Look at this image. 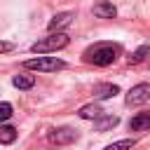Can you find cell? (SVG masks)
<instances>
[{
	"label": "cell",
	"mask_w": 150,
	"mask_h": 150,
	"mask_svg": "<svg viewBox=\"0 0 150 150\" xmlns=\"http://www.w3.org/2000/svg\"><path fill=\"white\" fill-rule=\"evenodd\" d=\"M120 56V45L115 42H96L89 49H84V61L94 66H110Z\"/></svg>",
	"instance_id": "1"
},
{
	"label": "cell",
	"mask_w": 150,
	"mask_h": 150,
	"mask_svg": "<svg viewBox=\"0 0 150 150\" xmlns=\"http://www.w3.org/2000/svg\"><path fill=\"white\" fill-rule=\"evenodd\" d=\"M68 42H70V38H68L66 33H49L47 38L33 42L30 49H33L35 54H49V52H59V49L68 47Z\"/></svg>",
	"instance_id": "2"
},
{
	"label": "cell",
	"mask_w": 150,
	"mask_h": 150,
	"mask_svg": "<svg viewBox=\"0 0 150 150\" xmlns=\"http://www.w3.org/2000/svg\"><path fill=\"white\" fill-rule=\"evenodd\" d=\"M23 68L28 70H38V73H56V70H63L66 63L56 56H38V59H28L23 61Z\"/></svg>",
	"instance_id": "3"
},
{
	"label": "cell",
	"mask_w": 150,
	"mask_h": 150,
	"mask_svg": "<svg viewBox=\"0 0 150 150\" xmlns=\"http://www.w3.org/2000/svg\"><path fill=\"white\" fill-rule=\"evenodd\" d=\"M148 98H150V84H148V82H141V84H136V87L129 89L124 103H127V105H141V103H145Z\"/></svg>",
	"instance_id": "4"
},
{
	"label": "cell",
	"mask_w": 150,
	"mask_h": 150,
	"mask_svg": "<svg viewBox=\"0 0 150 150\" xmlns=\"http://www.w3.org/2000/svg\"><path fill=\"white\" fill-rule=\"evenodd\" d=\"M75 138H77V131L70 127H59V129L49 131V143H54V145H68Z\"/></svg>",
	"instance_id": "5"
},
{
	"label": "cell",
	"mask_w": 150,
	"mask_h": 150,
	"mask_svg": "<svg viewBox=\"0 0 150 150\" xmlns=\"http://www.w3.org/2000/svg\"><path fill=\"white\" fill-rule=\"evenodd\" d=\"M73 19H75L73 12H59V14L52 16V21L47 23V28H49V33H63V28H68L73 23Z\"/></svg>",
	"instance_id": "6"
},
{
	"label": "cell",
	"mask_w": 150,
	"mask_h": 150,
	"mask_svg": "<svg viewBox=\"0 0 150 150\" xmlns=\"http://www.w3.org/2000/svg\"><path fill=\"white\" fill-rule=\"evenodd\" d=\"M129 129H131V131H148V129H150V112L145 110V112L134 115V117L129 120Z\"/></svg>",
	"instance_id": "7"
},
{
	"label": "cell",
	"mask_w": 150,
	"mask_h": 150,
	"mask_svg": "<svg viewBox=\"0 0 150 150\" xmlns=\"http://www.w3.org/2000/svg\"><path fill=\"white\" fill-rule=\"evenodd\" d=\"M94 14H96L98 19H115V14H117V7H115L112 2H105V0H101V2H96V5H94Z\"/></svg>",
	"instance_id": "8"
},
{
	"label": "cell",
	"mask_w": 150,
	"mask_h": 150,
	"mask_svg": "<svg viewBox=\"0 0 150 150\" xmlns=\"http://www.w3.org/2000/svg\"><path fill=\"white\" fill-rule=\"evenodd\" d=\"M115 94H120V87L117 84L105 82V84H96L94 87V98H112Z\"/></svg>",
	"instance_id": "9"
},
{
	"label": "cell",
	"mask_w": 150,
	"mask_h": 150,
	"mask_svg": "<svg viewBox=\"0 0 150 150\" xmlns=\"http://www.w3.org/2000/svg\"><path fill=\"white\" fill-rule=\"evenodd\" d=\"M77 115H80L82 120H96V117L103 115V110H101L98 103H89V105H82V108L77 110Z\"/></svg>",
	"instance_id": "10"
},
{
	"label": "cell",
	"mask_w": 150,
	"mask_h": 150,
	"mask_svg": "<svg viewBox=\"0 0 150 150\" xmlns=\"http://www.w3.org/2000/svg\"><path fill=\"white\" fill-rule=\"evenodd\" d=\"M117 122H120L117 115H101V117H96V131H108V129L117 127Z\"/></svg>",
	"instance_id": "11"
},
{
	"label": "cell",
	"mask_w": 150,
	"mask_h": 150,
	"mask_svg": "<svg viewBox=\"0 0 150 150\" xmlns=\"http://www.w3.org/2000/svg\"><path fill=\"white\" fill-rule=\"evenodd\" d=\"M148 59H150V47L143 45V47H138V49L129 56V66H138V63H143V61H148Z\"/></svg>",
	"instance_id": "12"
},
{
	"label": "cell",
	"mask_w": 150,
	"mask_h": 150,
	"mask_svg": "<svg viewBox=\"0 0 150 150\" xmlns=\"http://www.w3.org/2000/svg\"><path fill=\"white\" fill-rule=\"evenodd\" d=\"M16 141V129L9 124H0V145H9Z\"/></svg>",
	"instance_id": "13"
},
{
	"label": "cell",
	"mask_w": 150,
	"mask_h": 150,
	"mask_svg": "<svg viewBox=\"0 0 150 150\" xmlns=\"http://www.w3.org/2000/svg\"><path fill=\"white\" fill-rule=\"evenodd\" d=\"M12 84H14L16 89H30V87L35 84V77H33V75H14Z\"/></svg>",
	"instance_id": "14"
},
{
	"label": "cell",
	"mask_w": 150,
	"mask_h": 150,
	"mask_svg": "<svg viewBox=\"0 0 150 150\" xmlns=\"http://www.w3.org/2000/svg\"><path fill=\"white\" fill-rule=\"evenodd\" d=\"M134 138H124V141H117V143H110V145H105L103 150H131L134 148Z\"/></svg>",
	"instance_id": "15"
},
{
	"label": "cell",
	"mask_w": 150,
	"mask_h": 150,
	"mask_svg": "<svg viewBox=\"0 0 150 150\" xmlns=\"http://www.w3.org/2000/svg\"><path fill=\"white\" fill-rule=\"evenodd\" d=\"M9 117H12V105L2 101V103H0V122H7Z\"/></svg>",
	"instance_id": "16"
},
{
	"label": "cell",
	"mask_w": 150,
	"mask_h": 150,
	"mask_svg": "<svg viewBox=\"0 0 150 150\" xmlns=\"http://www.w3.org/2000/svg\"><path fill=\"white\" fill-rule=\"evenodd\" d=\"M12 49H14V45H12V42L0 40V54H2V52H12Z\"/></svg>",
	"instance_id": "17"
}]
</instances>
